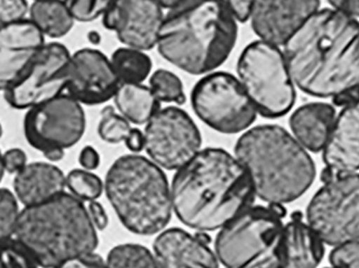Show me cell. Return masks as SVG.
Returning a JSON list of instances; mask_svg holds the SVG:
<instances>
[{"instance_id": "obj_1", "label": "cell", "mask_w": 359, "mask_h": 268, "mask_svg": "<svg viewBox=\"0 0 359 268\" xmlns=\"http://www.w3.org/2000/svg\"><path fill=\"white\" fill-rule=\"evenodd\" d=\"M294 85L333 98L359 86V22L339 10H318L284 44Z\"/></svg>"}, {"instance_id": "obj_2", "label": "cell", "mask_w": 359, "mask_h": 268, "mask_svg": "<svg viewBox=\"0 0 359 268\" xmlns=\"http://www.w3.org/2000/svg\"><path fill=\"white\" fill-rule=\"evenodd\" d=\"M172 210L196 231L221 230L255 204V188L236 156L221 148L201 149L176 171L172 185Z\"/></svg>"}, {"instance_id": "obj_3", "label": "cell", "mask_w": 359, "mask_h": 268, "mask_svg": "<svg viewBox=\"0 0 359 268\" xmlns=\"http://www.w3.org/2000/svg\"><path fill=\"white\" fill-rule=\"evenodd\" d=\"M238 39L226 0H182L164 15L157 48L170 64L207 75L224 64Z\"/></svg>"}, {"instance_id": "obj_4", "label": "cell", "mask_w": 359, "mask_h": 268, "mask_svg": "<svg viewBox=\"0 0 359 268\" xmlns=\"http://www.w3.org/2000/svg\"><path fill=\"white\" fill-rule=\"evenodd\" d=\"M234 156L248 172L255 195L268 204L299 199L316 179L311 156L278 125L249 128L236 141Z\"/></svg>"}, {"instance_id": "obj_5", "label": "cell", "mask_w": 359, "mask_h": 268, "mask_svg": "<svg viewBox=\"0 0 359 268\" xmlns=\"http://www.w3.org/2000/svg\"><path fill=\"white\" fill-rule=\"evenodd\" d=\"M14 235L42 268H54L95 253L99 244L86 204L65 192L42 204L25 206L19 213Z\"/></svg>"}, {"instance_id": "obj_6", "label": "cell", "mask_w": 359, "mask_h": 268, "mask_svg": "<svg viewBox=\"0 0 359 268\" xmlns=\"http://www.w3.org/2000/svg\"><path fill=\"white\" fill-rule=\"evenodd\" d=\"M104 192L120 223L132 233H161L172 219V191L165 173L153 160L126 154L107 171Z\"/></svg>"}, {"instance_id": "obj_7", "label": "cell", "mask_w": 359, "mask_h": 268, "mask_svg": "<svg viewBox=\"0 0 359 268\" xmlns=\"http://www.w3.org/2000/svg\"><path fill=\"white\" fill-rule=\"evenodd\" d=\"M283 231L282 218L253 204L219 230L215 255L225 268H282Z\"/></svg>"}, {"instance_id": "obj_8", "label": "cell", "mask_w": 359, "mask_h": 268, "mask_svg": "<svg viewBox=\"0 0 359 268\" xmlns=\"http://www.w3.org/2000/svg\"><path fill=\"white\" fill-rule=\"evenodd\" d=\"M236 71L262 117L278 119L291 111L297 98L294 82L278 46L263 40L251 42L241 52Z\"/></svg>"}, {"instance_id": "obj_9", "label": "cell", "mask_w": 359, "mask_h": 268, "mask_svg": "<svg viewBox=\"0 0 359 268\" xmlns=\"http://www.w3.org/2000/svg\"><path fill=\"white\" fill-rule=\"evenodd\" d=\"M190 99L196 117L221 134L245 132L257 120V109L242 84L226 71H212L201 78Z\"/></svg>"}, {"instance_id": "obj_10", "label": "cell", "mask_w": 359, "mask_h": 268, "mask_svg": "<svg viewBox=\"0 0 359 268\" xmlns=\"http://www.w3.org/2000/svg\"><path fill=\"white\" fill-rule=\"evenodd\" d=\"M308 225L328 246L359 240V174L331 179L316 192L307 208Z\"/></svg>"}, {"instance_id": "obj_11", "label": "cell", "mask_w": 359, "mask_h": 268, "mask_svg": "<svg viewBox=\"0 0 359 268\" xmlns=\"http://www.w3.org/2000/svg\"><path fill=\"white\" fill-rule=\"evenodd\" d=\"M147 155L166 170L177 171L202 147V135L194 120L177 106L160 109L144 130Z\"/></svg>"}, {"instance_id": "obj_12", "label": "cell", "mask_w": 359, "mask_h": 268, "mask_svg": "<svg viewBox=\"0 0 359 268\" xmlns=\"http://www.w3.org/2000/svg\"><path fill=\"white\" fill-rule=\"evenodd\" d=\"M82 105L69 94L31 107L23 121L27 143L40 152L73 147L86 132Z\"/></svg>"}, {"instance_id": "obj_13", "label": "cell", "mask_w": 359, "mask_h": 268, "mask_svg": "<svg viewBox=\"0 0 359 268\" xmlns=\"http://www.w3.org/2000/svg\"><path fill=\"white\" fill-rule=\"evenodd\" d=\"M72 55L60 43L46 44L22 75L4 92L15 109H29L67 90Z\"/></svg>"}, {"instance_id": "obj_14", "label": "cell", "mask_w": 359, "mask_h": 268, "mask_svg": "<svg viewBox=\"0 0 359 268\" xmlns=\"http://www.w3.org/2000/svg\"><path fill=\"white\" fill-rule=\"evenodd\" d=\"M163 18L155 0H111L102 22L124 46L145 52L157 46Z\"/></svg>"}, {"instance_id": "obj_15", "label": "cell", "mask_w": 359, "mask_h": 268, "mask_svg": "<svg viewBox=\"0 0 359 268\" xmlns=\"http://www.w3.org/2000/svg\"><path fill=\"white\" fill-rule=\"evenodd\" d=\"M119 85L111 60L100 50L83 48L72 55L67 92L80 104H103L114 99Z\"/></svg>"}, {"instance_id": "obj_16", "label": "cell", "mask_w": 359, "mask_h": 268, "mask_svg": "<svg viewBox=\"0 0 359 268\" xmlns=\"http://www.w3.org/2000/svg\"><path fill=\"white\" fill-rule=\"evenodd\" d=\"M318 6L320 0H255L249 20L259 40L284 45Z\"/></svg>"}, {"instance_id": "obj_17", "label": "cell", "mask_w": 359, "mask_h": 268, "mask_svg": "<svg viewBox=\"0 0 359 268\" xmlns=\"http://www.w3.org/2000/svg\"><path fill=\"white\" fill-rule=\"evenodd\" d=\"M44 45L43 34L31 19L0 27V90L18 80Z\"/></svg>"}, {"instance_id": "obj_18", "label": "cell", "mask_w": 359, "mask_h": 268, "mask_svg": "<svg viewBox=\"0 0 359 268\" xmlns=\"http://www.w3.org/2000/svg\"><path fill=\"white\" fill-rule=\"evenodd\" d=\"M153 248L159 268H219V259L209 246L183 229L164 230Z\"/></svg>"}, {"instance_id": "obj_19", "label": "cell", "mask_w": 359, "mask_h": 268, "mask_svg": "<svg viewBox=\"0 0 359 268\" xmlns=\"http://www.w3.org/2000/svg\"><path fill=\"white\" fill-rule=\"evenodd\" d=\"M325 164L337 175L359 169V101L345 107L335 119L332 132L324 148Z\"/></svg>"}, {"instance_id": "obj_20", "label": "cell", "mask_w": 359, "mask_h": 268, "mask_svg": "<svg viewBox=\"0 0 359 268\" xmlns=\"http://www.w3.org/2000/svg\"><path fill=\"white\" fill-rule=\"evenodd\" d=\"M14 191L25 206H36L60 195L67 188L62 171L48 162L27 164L15 174Z\"/></svg>"}, {"instance_id": "obj_21", "label": "cell", "mask_w": 359, "mask_h": 268, "mask_svg": "<svg viewBox=\"0 0 359 268\" xmlns=\"http://www.w3.org/2000/svg\"><path fill=\"white\" fill-rule=\"evenodd\" d=\"M337 113L326 103H310L297 108L291 115V132L297 141L312 152H320L326 147L332 132Z\"/></svg>"}, {"instance_id": "obj_22", "label": "cell", "mask_w": 359, "mask_h": 268, "mask_svg": "<svg viewBox=\"0 0 359 268\" xmlns=\"http://www.w3.org/2000/svg\"><path fill=\"white\" fill-rule=\"evenodd\" d=\"M324 242L301 219H292L283 231L282 268H316L324 258Z\"/></svg>"}, {"instance_id": "obj_23", "label": "cell", "mask_w": 359, "mask_h": 268, "mask_svg": "<svg viewBox=\"0 0 359 268\" xmlns=\"http://www.w3.org/2000/svg\"><path fill=\"white\" fill-rule=\"evenodd\" d=\"M118 111L135 125H144L161 109L151 88L143 84H120L116 92Z\"/></svg>"}, {"instance_id": "obj_24", "label": "cell", "mask_w": 359, "mask_h": 268, "mask_svg": "<svg viewBox=\"0 0 359 268\" xmlns=\"http://www.w3.org/2000/svg\"><path fill=\"white\" fill-rule=\"evenodd\" d=\"M29 15L41 33L50 38L67 35L75 21L63 0H36Z\"/></svg>"}, {"instance_id": "obj_25", "label": "cell", "mask_w": 359, "mask_h": 268, "mask_svg": "<svg viewBox=\"0 0 359 268\" xmlns=\"http://www.w3.org/2000/svg\"><path fill=\"white\" fill-rule=\"evenodd\" d=\"M109 60L120 84H142L153 69V62L144 50L128 46L117 48Z\"/></svg>"}, {"instance_id": "obj_26", "label": "cell", "mask_w": 359, "mask_h": 268, "mask_svg": "<svg viewBox=\"0 0 359 268\" xmlns=\"http://www.w3.org/2000/svg\"><path fill=\"white\" fill-rule=\"evenodd\" d=\"M107 268H159L153 252L140 244L115 246L107 255Z\"/></svg>"}, {"instance_id": "obj_27", "label": "cell", "mask_w": 359, "mask_h": 268, "mask_svg": "<svg viewBox=\"0 0 359 268\" xmlns=\"http://www.w3.org/2000/svg\"><path fill=\"white\" fill-rule=\"evenodd\" d=\"M67 188L72 195L82 202L97 200L104 191V183L98 175L84 169H74L65 176Z\"/></svg>"}, {"instance_id": "obj_28", "label": "cell", "mask_w": 359, "mask_h": 268, "mask_svg": "<svg viewBox=\"0 0 359 268\" xmlns=\"http://www.w3.org/2000/svg\"><path fill=\"white\" fill-rule=\"evenodd\" d=\"M149 88L160 103H174L177 105L185 103L183 84L178 76L172 71L166 69L156 71L149 79Z\"/></svg>"}, {"instance_id": "obj_29", "label": "cell", "mask_w": 359, "mask_h": 268, "mask_svg": "<svg viewBox=\"0 0 359 268\" xmlns=\"http://www.w3.org/2000/svg\"><path fill=\"white\" fill-rule=\"evenodd\" d=\"M33 253L16 237L0 240V268H38Z\"/></svg>"}, {"instance_id": "obj_30", "label": "cell", "mask_w": 359, "mask_h": 268, "mask_svg": "<svg viewBox=\"0 0 359 268\" xmlns=\"http://www.w3.org/2000/svg\"><path fill=\"white\" fill-rule=\"evenodd\" d=\"M130 122L111 106H107L101 111L98 125V134L102 141L109 143L124 141L132 130Z\"/></svg>"}, {"instance_id": "obj_31", "label": "cell", "mask_w": 359, "mask_h": 268, "mask_svg": "<svg viewBox=\"0 0 359 268\" xmlns=\"http://www.w3.org/2000/svg\"><path fill=\"white\" fill-rule=\"evenodd\" d=\"M19 213L16 196L8 189H0V240L14 234Z\"/></svg>"}, {"instance_id": "obj_32", "label": "cell", "mask_w": 359, "mask_h": 268, "mask_svg": "<svg viewBox=\"0 0 359 268\" xmlns=\"http://www.w3.org/2000/svg\"><path fill=\"white\" fill-rule=\"evenodd\" d=\"M74 20L90 22L103 16L111 0H63Z\"/></svg>"}, {"instance_id": "obj_33", "label": "cell", "mask_w": 359, "mask_h": 268, "mask_svg": "<svg viewBox=\"0 0 359 268\" xmlns=\"http://www.w3.org/2000/svg\"><path fill=\"white\" fill-rule=\"evenodd\" d=\"M334 268H359V240L337 246L330 254Z\"/></svg>"}, {"instance_id": "obj_34", "label": "cell", "mask_w": 359, "mask_h": 268, "mask_svg": "<svg viewBox=\"0 0 359 268\" xmlns=\"http://www.w3.org/2000/svg\"><path fill=\"white\" fill-rule=\"evenodd\" d=\"M27 12L25 0H0V27L21 20Z\"/></svg>"}, {"instance_id": "obj_35", "label": "cell", "mask_w": 359, "mask_h": 268, "mask_svg": "<svg viewBox=\"0 0 359 268\" xmlns=\"http://www.w3.org/2000/svg\"><path fill=\"white\" fill-rule=\"evenodd\" d=\"M54 268H107V263L103 260L102 257L95 253H90V254L69 259Z\"/></svg>"}, {"instance_id": "obj_36", "label": "cell", "mask_w": 359, "mask_h": 268, "mask_svg": "<svg viewBox=\"0 0 359 268\" xmlns=\"http://www.w3.org/2000/svg\"><path fill=\"white\" fill-rule=\"evenodd\" d=\"M4 171L10 174H17L27 166V154L19 148H12L2 155Z\"/></svg>"}, {"instance_id": "obj_37", "label": "cell", "mask_w": 359, "mask_h": 268, "mask_svg": "<svg viewBox=\"0 0 359 268\" xmlns=\"http://www.w3.org/2000/svg\"><path fill=\"white\" fill-rule=\"evenodd\" d=\"M236 22L244 23L250 19L255 0H226Z\"/></svg>"}, {"instance_id": "obj_38", "label": "cell", "mask_w": 359, "mask_h": 268, "mask_svg": "<svg viewBox=\"0 0 359 268\" xmlns=\"http://www.w3.org/2000/svg\"><path fill=\"white\" fill-rule=\"evenodd\" d=\"M86 208H88V215H90V220L95 227L99 231L107 229L109 225V215H107L104 206L97 200H93V202H88Z\"/></svg>"}, {"instance_id": "obj_39", "label": "cell", "mask_w": 359, "mask_h": 268, "mask_svg": "<svg viewBox=\"0 0 359 268\" xmlns=\"http://www.w3.org/2000/svg\"><path fill=\"white\" fill-rule=\"evenodd\" d=\"M79 164L84 170H96L100 164V155L92 146H86L79 154Z\"/></svg>"}, {"instance_id": "obj_40", "label": "cell", "mask_w": 359, "mask_h": 268, "mask_svg": "<svg viewBox=\"0 0 359 268\" xmlns=\"http://www.w3.org/2000/svg\"><path fill=\"white\" fill-rule=\"evenodd\" d=\"M124 143L132 153H140L145 147L144 132H141L138 128H132Z\"/></svg>"}, {"instance_id": "obj_41", "label": "cell", "mask_w": 359, "mask_h": 268, "mask_svg": "<svg viewBox=\"0 0 359 268\" xmlns=\"http://www.w3.org/2000/svg\"><path fill=\"white\" fill-rule=\"evenodd\" d=\"M358 101H359V86L349 88V90L341 92L337 96L333 97V103L337 106L343 107V108L354 104Z\"/></svg>"}, {"instance_id": "obj_42", "label": "cell", "mask_w": 359, "mask_h": 268, "mask_svg": "<svg viewBox=\"0 0 359 268\" xmlns=\"http://www.w3.org/2000/svg\"><path fill=\"white\" fill-rule=\"evenodd\" d=\"M333 8L349 16L359 17V0H329Z\"/></svg>"}, {"instance_id": "obj_43", "label": "cell", "mask_w": 359, "mask_h": 268, "mask_svg": "<svg viewBox=\"0 0 359 268\" xmlns=\"http://www.w3.org/2000/svg\"><path fill=\"white\" fill-rule=\"evenodd\" d=\"M43 155L50 162H59L65 157V150L53 149L44 152Z\"/></svg>"}, {"instance_id": "obj_44", "label": "cell", "mask_w": 359, "mask_h": 268, "mask_svg": "<svg viewBox=\"0 0 359 268\" xmlns=\"http://www.w3.org/2000/svg\"><path fill=\"white\" fill-rule=\"evenodd\" d=\"M161 8H168V10L176 8L182 0H155Z\"/></svg>"}, {"instance_id": "obj_45", "label": "cell", "mask_w": 359, "mask_h": 268, "mask_svg": "<svg viewBox=\"0 0 359 268\" xmlns=\"http://www.w3.org/2000/svg\"><path fill=\"white\" fill-rule=\"evenodd\" d=\"M4 172L6 171H4V162H2V154L0 153V183H1Z\"/></svg>"}, {"instance_id": "obj_46", "label": "cell", "mask_w": 359, "mask_h": 268, "mask_svg": "<svg viewBox=\"0 0 359 268\" xmlns=\"http://www.w3.org/2000/svg\"><path fill=\"white\" fill-rule=\"evenodd\" d=\"M1 135H2V127H1V124H0V137H1Z\"/></svg>"}, {"instance_id": "obj_47", "label": "cell", "mask_w": 359, "mask_h": 268, "mask_svg": "<svg viewBox=\"0 0 359 268\" xmlns=\"http://www.w3.org/2000/svg\"><path fill=\"white\" fill-rule=\"evenodd\" d=\"M332 268H334V267H332Z\"/></svg>"}, {"instance_id": "obj_48", "label": "cell", "mask_w": 359, "mask_h": 268, "mask_svg": "<svg viewBox=\"0 0 359 268\" xmlns=\"http://www.w3.org/2000/svg\"><path fill=\"white\" fill-rule=\"evenodd\" d=\"M35 1H36V0H35Z\"/></svg>"}]
</instances>
